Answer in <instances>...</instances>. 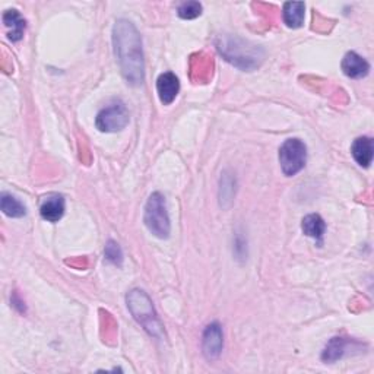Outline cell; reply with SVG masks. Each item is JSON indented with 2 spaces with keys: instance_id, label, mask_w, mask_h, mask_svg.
Listing matches in <instances>:
<instances>
[{
  "instance_id": "16",
  "label": "cell",
  "mask_w": 374,
  "mask_h": 374,
  "mask_svg": "<svg viewBox=\"0 0 374 374\" xmlns=\"http://www.w3.org/2000/svg\"><path fill=\"white\" fill-rule=\"evenodd\" d=\"M346 345H348V342H346L344 338H339V337L332 338L325 346V350L322 353V359L325 363L338 362V359H341L345 354Z\"/></svg>"
},
{
  "instance_id": "5",
  "label": "cell",
  "mask_w": 374,
  "mask_h": 374,
  "mask_svg": "<svg viewBox=\"0 0 374 374\" xmlns=\"http://www.w3.org/2000/svg\"><path fill=\"white\" fill-rule=\"evenodd\" d=\"M307 146L301 139H287L279 148V164L287 177H292L305 167Z\"/></svg>"
},
{
  "instance_id": "8",
  "label": "cell",
  "mask_w": 374,
  "mask_h": 374,
  "mask_svg": "<svg viewBox=\"0 0 374 374\" xmlns=\"http://www.w3.org/2000/svg\"><path fill=\"white\" fill-rule=\"evenodd\" d=\"M157 91H158L159 101H161L164 105H170L176 100L177 93L180 91L179 78L172 72L161 73L157 79Z\"/></svg>"
},
{
  "instance_id": "10",
  "label": "cell",
  "mask_w": 374,
  "mask_h": 374,
  "mask_svg": "<svg viewBox=\"0 0 374 374\" xmlns=\"http://www.w3.org/2000/svg\"><path fill=\"white\" fill-rule=\"evenodd\" d=\"M341 68H342V72L348 78L362 79L368 75L370 63L364 57L357 55L355 51H348L342 59Z\"/></svg>"
},
{
  "instance_id": "18",
  "label": "cell",
  "mask_w": 374,
  "mask_h": 374,
  "mask_svg": "<svg viewBox=\"0 0 374 374\" xmlns=\"http://www.w3.org/2000/svg\"><path fill=\"white\" fill-rule=\"evenodd\" d=\"M105 258L107 260H110L112 263L118 265V266L123 262V251L116 242H113V240H110L105 246Z\"/></svg>"
},
{
  "instance_id": "2",
  "label": "cell",
  "mask_w": 374,
  "mask_h": 374,
  "mask_svg": "<svg viewBox=\"0 0 374 374\" xmlns=\"http://www.w3.org/2000/svg\"><path fill=\"white\" fill-rule=\"evenodd\" d=\"M217 48L221 56L243 71H255L263 62V50L247 39L235 35H221L217 42Z\"/></svg>"
},
{
  "instance_id": "1",
  "label": "cell",
  "mask_w": 374,
  "mask_h": 374,
  "mask_svg": "<svg viewBox=\"0 0 374 374\" xmlns=\"http://www.w3.org/2000/svg\"><path fill=\"white\" fill-rule=\"evenodd\" d=\"M114 55L125 81L141 87L145 78L142 38L136 26L127 19H118L113 26Z\"/></svg>"
},
{
  "instance_id": "15",
  "label": "cell",
  "mask_w": 374,
  "mask_h": 374,
  "mask_svg": "<svg viewBox=\"0 0 374 374\" xmlns=\"http://www.w3.org/2000/svg\"><path fill=\"white\" fill-rule=\"evenodd\" d=\"M0 209L9 218H22L26 215V208L19 199L9 193H2L0 197Z\"/></svg>"
},
{
  "instance_id": "6",
  "label": "cell",
  "mask_w": 374,
  "mask_h": 374,
  "mask_svg": "<svg viewBox=\"0 0 374 374\" xmlns=\"http://www.w3.org/2000/svg\"><path fill=\"white\" fill-rule=\"evenodd\" d=\"M129 110L122 101H114L97 114L96 126L100 132L114 133L123 130L129 125Z\"/></svg>"
},
{
  "instance_id": "12",
  "label": "cell",
  "mask_w": 374,
  "mask_h": 374,
  "mask_svg": "<svg viewBox=\"0 0 374 374\" xmlns=\"http://www.w3.org/2000/svg\"><path fill=\"white\" fill-rule=\"evenodd\" d=\"M3 24L8 28V38L12 43H17L22 39L26 24L17 9H10L3 13Z\"/></svg>"
},
{
  "instance_id": "11",
  "label": "cell",
  "mask_w": 374,
  "mask_h": 374,
  "mask_svg": "<svg viewBox=\"0 0 374 374\" xmlns=\"http://www.w3.org/2000/svg\"><path fill=\"white\" fill-rule=\"evenodd\" d=\"M373 151H374L373 139L368 136L357 138L351 146V154L355 159V163L364 168L370 167L373 161Z\"/></svg>"
},
{
  "instance_id": "13",
  "label": "cell",
  "mask_w": 374,
  "mask_h": 374,
  "mask_svg": "<svg viewBox=\"0 0 374 374\" xmlns=\"http://www.w3.org/2000/svg\"><path fill=\"white\" fill-rule=\"evenodd\" d=\"M305 5L303 2H288L283 9V19L288 28H300L304 24Z\"/></svg>"
},
{
  "instance_id": "4",
  "label": "cell",
  "mask_w": 374,
  "mask_h": 374,
  "mask_svg": "<svg viewBox=\"0 0 374 374\" xmlns=\"http://www.w3.org/2000/svg\"><path fill=\"white\" fill-rule=\"evenodd\" d=\"M143 221L146 229L150 230L152 235L163 240L168 238L171 231V224L166 206V197L159 192L152 193L148 199V202H146Z\"/></svg>"
},
{
  "instance_id": "9",
  "label": "cell",
  "mask_w": 374,
  "mask_h": 374,
  "mask_svg": "<svg viewBox=\"0 0 374 374\" xmlns=\"http://www.w3.org/2000/svg\"><path fill=\"white\" fill-rule=\"evenodd\" d=\"M64 211H66L64 197L57 193L46 196L43 199L42 205H39V213H42V218L48 222H59L64 215Z\"/></svg>"
},
{
  "instance_id": "17",
  "label": "cell",
  "mask_w": 374,
  "mask_h": 374,
  "mask_svg": "<svg viewBox=\"0 0 374 374\" xmlns=\"http://www.w3.org/2000/svg\"><path fill=\"white\" fill-rule=\"evenodd\" d=\"M202 5L199 2H184L179 6L177 15L181 19H196L197 17L202 15Z\"/></svg>"
},
{
  "instance_id": "7",
  "label": "cell",
  "mask_w": 374,
  "mask_h": 374,
  "mask_svg": "<svg viewBox=\"0 0 374 374\" xmlns=\"http://www.w3.org/2000/svg\"><path fill=\"white\" fill-rule=\"evenodd\" d=\"M224 346V333L218 322H213L206 326L202 338V350L208 359H217Z\"/></svg>"
},
{
  "instance_id": "3",
  "label": "cell",
  "mask_w": 374,
  "mask_h": 374,
  "mask_svg": "<svg viewBox=\"0 0 374 374\" xmlns=\"http://www.w3.org/2000/svg\"><path fill=\"white\" fill-rule=\"evenodd\" d=\"M126 301L127 309L130 310L132 316L135 317L136 322L142 325L151 337L159 338V335L163 333V325L155 314L150 297L141 290H133L127 294Z\"/></svg>"
},
{
  "instance_id": "14",
  "label": "cell",
  "mask_w": 374,
  "mask_h": 374,
  "mask_svg": "<svg viewBox=\"0 0 374 374\" xmlns=\"http://www.w3.org/2000/svg\"><path fill=\"white\" fill-rule=\"evenodd\" d=\"M301 230L307 237H312L320 243L322 242L325 231H326V224H325L323 218L317 215V213H310V215L303 218Z\"/></svg>"
}]
</instances>
